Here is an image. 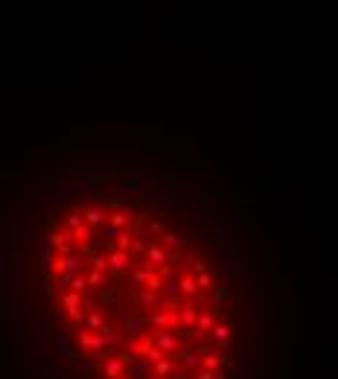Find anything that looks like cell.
<instances>
[{"label":"cell","instance_id":"1","mask_svg":"<svg viewBox=\"0 0 338 379\" xmlns=\"http://www.w3.org/2000/svg\"><path fill=\"white\" fill-rule=\"evenodd\" d=\"M152 344H155V347H158L163 356H169V359H172V356L181 350V335H178V333H166V330H160V333H155V342H152Z\"/></svg>","mask_w":338,"mask_h":379},{"label":"cell","instance_id":"2","mask_svg":"<svg viewBox=\"0 0 338 379\" xmlns=\"http://www.w3.org/2000/svg\"><path fill=\"white\" fill-rule=\"evenodd\" d=\"M128 266H132V254L128 251H120V248H117V251L108 254V271H111V274L128 269Z\"/></svg>","mask_w":338,"mask_h":379},{"label":"cell","instance_id":"3","mask_svg":"<svg viewBox=\"0 0 338 379\" xmlns=\"http://www.w3.org/2000/svg\"><path fill=\"white\" fill-rule=\"evenodd\" d=\"M196 318H198V307L196 304H184V307L178 309V321L184 330H193L196 327Z\"/></svg>","mask_w":338,"mask_h":379},{"label":"cell","instance_id":"4","mask_svg":"<svg viewBox=\"0 0 338 379\" xmlns=\"http://www.w3.org/2000/svg\"><path fill=\"white\" fill-rule=\"evenodd\" d=\"M67 356H73V342L67 338V335H59V338H55V353H53V359H50V365H55L59 359H67Z\"/></svg>","mask_w":338,"mask_h":379},{"label":"cell","instance_id":"5","mask_svg":"<svg viewBox=\"0 0 338 379\" xmlns=\"http://www.w3.org/2000/svg\"><path fill=\"white\" fill-rule=\"evenodd\" d=\"M143 327H146V321H143L140 315H123V330H120V333L137 335V333H143Z\"/></svg>","mask_w":338,"mask_h":379},{"label":"cell","instance_id":"6","mask_svg":"<svg viewBox=\"0 0 338 379\" xmlns=\"http://www.w3.org/2000/svg\"><path fill=\"white\" fill-rule=\"evenodd\" d=\"M108 219V213H105V207H88L85 213H82V222L88 228H93V225H102Z\"/></svg>","mask_w":338,"mask_h":379},{"label":"cell","instance_id":"7","mask_svg":"<svg viewBox=\"0 0 338 379\" xmlns=\"http://www.w3.org/2000/svg\"><path fill=\"white\" fill-rule=\"evenodd\" d=\"M198 368H204V370H222L224 368V356H216V353H204L201 359H198Z\"/></svg>","mask_w":338,"mask_h":379},{"label":"cell","instance_id":"8","mask_svg":"<svg viewBox=\"0 0 338 379\" xmlns=\"http://www.w3.org/2000/svg\"><path fill=\"white\" fill-rule=\"evenodd\" d=\"M146 260L152 262V266H166V251L160 248V245H146Z\"/></svg>","mask_w":338,"mask_h":379},{"label":"cell","instance_id":"9","mask_svg":"<svg viewBox=\"0 0 338 379\" xmlns=\"http://www.w3.org/2000/svg\"><path fill=\"white\" fill-rule=\"evenodd\" d=\"M137 307H140V309H155V307H158V292L140 289V292H137Z\"/></svg>","mask_w":338,"mask_h":379},{"label":"cell","instance_id":"10","mask_svg":"<svg viewBox=\"0 0 338 379\" xmlns=\"http://www.w3.org/2000/svg\"><path fill=\"white\" fill-rule=\"evenodd\" d=\"M216 324V312H204V309H198V318H196V330L201 333H210Z\"/></svg>","mask_w":338,"mask_h":379},{"label":"cell","instance_id":"11","mask_svg":"<svg viewBox=\"0 0 338 379\" xmlns=\"http://www.w3.org/2000/svg\"><path fill=\"white\" fill-rule=\"evenodd\" d=\"M132 216H134L132 210H114V213H108V225L111 228H125Z\"/></svg>","mask_w":338,"mask_h":379},{"label":"cell","instance_id":"12","mask_svg":"<svg viewBox=\"0 0 338 379\" xmlns=\"http://www.w3.org/2000/svg\"><path fill=\"white\" fill-rule=\"evenodd\" d=\"M178 292H184L190 298H201V292H198V286H196V277H187V274L178 280Z\"/></svg>","mask_w":338,"mask_h":379},{"label":"cell","instance_id":"13","mask_svg":"<svg viewBox=\"0 0 338 379\" xmlns=\"http://www.w3.org/2000/svg\"><path fill=\"white\" fill-rule=\"evenodd\" d=\"M175 370H178V368H175V362L166 359V356H163L160 362H155V376H163V379H166V376H172Z\"/></svg>","mask_w":338,"mask_h":379},{"label":"cell","instance_id":"14","mask_svg":"<svg viewBox=\"0 0 338 379\" xmlns=\"http://www.w3.org/2000/svg\"><path fill=\"white\" fill-rule=\"evenodd\" d=\"M210 333H213V342L216 344H228V342H231V335H233V330L228 324H213V330H210Z\"/></svg>","mask_w":338,"mask_h":379},{"label":"cell","instance_id":"15","mask_svg":"<svg viewBox=\"0 0 338 379\" xmlns=\"http://www.w3.org/2000/svg\"><path fill=\"white\" fill-rule=\"evenodd\" d=\"M149 347H152V335H146V338H140V342H134L132 347H128V356H132V359L146 356V353H149Z\"/></svg>","mask_w":338,"mask_h":379},{"label":"cell","instance_id":"16","mask_svg":"<svg viewBox=\"0 0 338 379\" xmlns=\"http://www.w3.org/2000/svg\"><path fill=\"white\" fill-rule=\"evenodd\" d=\"M149 368H152V362L143 359V362H137V365L132 368V373H128V376H134V379H149Z\"/></svg>","mask_w":338,"mask_h":379},{"label":"cell","instance_id":"17","mask_svg":"<svg viewBox=\"0 0 338 379\" xmlns=\"http://www.w3.org/2000/svg\"><path fill=\"white\" fill-rule=\"evenodd\" d=\"M85 324H88V330H102V327H105V318L99 315V312H90V315L85 318Z\"/></svg>","mask_w":338,"mask_h":379},{"label":"cell","instance_id":"18","mask_svg":"<svg viewBox=\"0 0 338 379\" xmlns=\"http://www.w3.org/2000/svg\"><path fill=\"white\" fill-rule=\"evenodd\" d=\"M224 298H228V289H224V286H219V289L213 292V312L216 315H219V312H222V304H224Z\"/></svg>","mask_w":338,"mask_h":379},{"label":"cell","instance_id":"19","mask_svg":"<svg viewBox=\"0 0 338 379\" xmlns=\"http://www.w3.org/2000/svg\"><path fill=\"white\" fill-rule=\"evenodd\" d=\"M90 234H93V231H90L88 225H82V228H76V231H73V239H79V242H88Z\"/></svg>","mask_w":338,"mask_h":379},{"label":"cell","instance_id":"20","mask_svg":"<svg viewBox=\"0 0 338 379\" xmlns=\"http://www.w3.org/2000/svg\"><path fill=\"white\" fill-rule=\"evenodd\" d=\"M70 289H73V292H79V295H82V292L88 289V280H85V277H79V274H73V280H70Z\"/></svg>","mask_w":338,"mask_h":379},{"label":"cell","instance_id":"21","mask_svg":"<svg viewBox=\"0 0 338 379\" xmlns=\"http://www.w3.org/2000/svg\"><path fill=\"white\" fill-rule=\"evenodd\" d=\"M196 286H198V292H204V289H210V286H213V277H210V274H198L196 277Z\"/></svg>","mask_w":338,"mask_h":379},{"label":"cell","instance_id":"22","mask_svg":"<svg viewBox=\"0 0 338 379\" xmlns=\"http://www.w3.org/2000/svg\"><path fill=\"white\" fill-rule=\"evenodd\" d=\"M160 242H163V245H175V248H181V245H184V239H181L178 234H163V236H160Z\"/></svg>","mask_w":338,"mask_h":379},{"label":"cell","instance_id":"23","mask_svg":"<svg viewBox=\"0 0 338 379\" xmlns=\"http://www.w3.org/2000/svg\"><path fill=\"white\" fill-rule=\"evenodd\" d=\"M82 225H85V222H82V213H79V210H73L70 216H67V228L76 231V228H82Z\"/></svg>","mask_w":338,"mask_h":379},{"label":"cell","instance_id":"24","mask_svg":"<svg viewBox=\"0 0 338 379\" xmlns=\"http://www.w3.org/2000/svg\"><path fill=\"white\" fill-rule=\"evenodd\" d=\"M128 251H132V254H143V251H146V242H143V236H132V245H128Z\"/></svg>","mask_w":338,"mask_h":379},{"label":"cell","instance_id":"25","mask_svg":"<svg viewBox=\"0 0 338 379\" xmlns=\"http://www.w3.org/2000/svg\"><path fill=\"white\" fill-rule=\"evenodd\" d=\"M85 280H88V286H99V283L105 280V274H102V271H90V274H88Z\"/></svg>","mask_w":338,"mask_h":379},{"label":"cell","instance_id":"26","mask_svg":"<svg viewBox=\"0 0 338 379\" xmlns=\"http://www.w3.org/2000/svg\"><path fill=\"white\" fill-rule=\"evenodd\" d=\"M93 271H108V257H93Z\"/></svg>","mask_w":338,"mask_h":379},{"label":"cell","instance_id":"27","mask_svg":"<svg viewBox=\"0 0 338 379\" xmlns=\"http://www.w3.org/2000/svg\"><path fill=\"white\" fill-rule=\"evenodd\" d=\"M146 234H160V225H158V222H149V225L143 228V236H146Z\"/></svg>","mask_w":338,"mask_h":379},{"label":"cell","instance_id":"28","mask_svg":"<svg viewBox=\"0 0 338 379\" xmlns=\"http://www.w3.org/2000/svg\"><path fill=\"white\" fill-rule=\"evenodd\" d=\"M193 271H196V274H204V271H207V262L196 260V262H193Z\"/></svg>","mask_w":338,"mask_h":379},{"label":"cell","instance_id":"29","mask_svg":"<svg viewBox=\"0 0 338 379\" xmlns=\"http://www.w3.org/2000/svg\"><path fill=\"white\" fill-rule=\"evenodd\" d=\"M196 379H216V373H213V370H204V368H201Z\"/></svg>","mask_w":338,"mask_h":379},{"label":"cell","instance_id":"30","mask_svg":"<svg viewBox=\"0 0 338 379\" xmlns=\"http://www.w3.org/2000/svg\"><path fill=\"white\" fill-rule=\"evenodd\" d=\"M149 379H163V376H149Z\"/></svg>","mask_w":338,"mask_h":379}]
</instances>
